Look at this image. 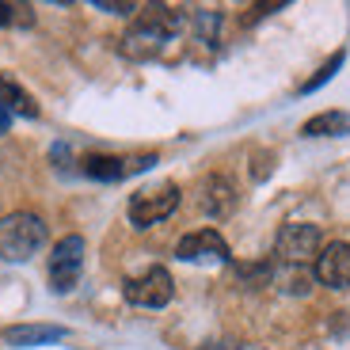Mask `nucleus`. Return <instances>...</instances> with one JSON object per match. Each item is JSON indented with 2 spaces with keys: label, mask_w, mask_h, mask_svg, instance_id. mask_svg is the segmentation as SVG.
Segmentation results:
<instances>
[{
  "label": "nucleus",
  "mask_w": 350,
  "mask_h": 350,
  "mask_svg": "<svg viewBox=\"0 0 350 350\" xmlns=\"http://www.w3.org/2000/svg\"><path fill=\"white\" fill-rule=\"evenodd\" d=\"M8 126H12V114L0 107V133H8Z\"/></svg>",
  "instance_id": "nucleus-18"
},
{
  "label": "nucleus",
  "mask_w": 350,
  "mask_h": 350,
  "mask_svg": "<svg viewBox=\"0 0 350 350\" xmlns=\"http://www.w3.org/2000/svg\"><path fill=\"white\" fill-rule=\"evenodd\" d=\"M274 255H278L286 267H305L320 255V228L308 225V221H293V225H282L278 240H274Z\"/></svg>",
  "instance_id": "nucleus-4"
},
{
  "label": "nucleus",
  "mask_w": 350,
  "mask_h": 350,
  "mask_svg": "<svg viewBox=\"0 0 350 350\" xmlns=\"http://www.w3.org/2000/svg\"><path fill=\"white\" fill-rule=\"evenodd\" d=\"M237 274L247 286H262V282H271V262H247V267H237Z\"/></svg>",
  "instance_id": "nucleus-14"
},
{
  "label": "nucleus",
  "mask_w": 350,
  "mask_h": 350,
  "mask_svg": "<svg viewBox=\"0 0 350 350\" xmlns=\"http://www.w3.org/2000/svg\"><path fill=\"white\" fill-rule=\"evenodd\" d=\"M122 293H126V301L137 305V308H164L167 301H172V293H175V282H172V274H167L164 267H149L145 274H137V278L126 282Z\"/></svg>",
  "instance_id": "nucleus-5"
},
{
  "label": "nucleus",
  "mask_w": 350,
  "mask_h": 350,
  "mask_svg": "<svg viewBox=\"0 0 350 350\" xmlns=\"http://www.w3.org/2000/svg\"><path fill=\"white\" fill-rule=\"evenodd\" d=\"M301 133H305V137H347L350 114L347 111H324V114H316V118H308V122L301 126Z\"/></svg>",
  "instance_id": "nucleus-12"
},
{
  "label": "nucleus",
  "mask_w": 350,
  "mask_h": 350,
  "mask_svg": "<svg viewBox=\"0 0 350 350\" xmlns=\"http://www.w3.org/2000/svg\"><path fill=\"white\" fill-rule=\"evenodd\" d=\"M175 206H179V187L175 183H157L145 187L130 198V225L133 228H152L164 217H172Z\"/></svg>",
  "instance_id": "nucleus-3"
},
{
  "label": "nucleus",
  "mask_w": 350,
  "mask_h": 350,
  "mask_svg": "<svg viewBox=\"0 0 350 350\" xmlns=\"http://www.w3.org/2000/svg\"><path fill=\"white\" fill-rule=\"evenodd\" d=\"M202 350H237V347H217V342H210V347H202Z\"/></svg>",
  "instance_id": "nucleus-19"
},
{
  "label": "nucleus",
  "mask_w": 350,
  "mask_h": 350,
  "mask_svg": "<svg viewBox=\"0 0 350 350\" xmlns=\"http://www.w3.org/2000/svg\"><path fill=\"white\" fill-rule=\"evenodd\" d=\"M12 23H31V8L0 0V27H12Z\"/></svg>",
  "instance_id": "nucleus-15"
},
{
  "label": "nucleus",
  "mask_w": 350,
  "mask_h": 350,
  "mask_svg": "<svg viewBox=\"0 0 350 350\" xmlns=\"http://www.w3.org/2000/svg\"><path fill=\"white\" fill-rule=\"evenodd\" d=\"M46 244V225L38 213L16 210L0 217V259L4 262H23Z\"/></svg>",
  "instance_id": "nucleus-2"
},
{
  "label": "nucleus",
  "mask_w": 350,
  "mask_h": 350,
  "mask_svg": "<svg viewBox=\"0 0 350 350\" xmlns=\"http://www.w3.org/2000/svg\"><path fill=\"white\" fill-rule=\"evenodd\" d=\"M339 65H342V53H335L332 62H327V65H324V69L316 72V77H312V80H308V84H305V88H301V92H305V96H308V92H316V88H320V84H327V80H332V77H335V69H339Z\"/></svg>",
  "instance_id": "nucleus-16"
},
{
  "label": "nucleus",
  "mask_w": 350,
  "mask_h": 350,
  "mask_svg": "<svg viewBox=\"0 0 350 350\" xmlns=\"http://www.w3.org/2000/svg\"><path fill=\"white\" fill-rule=\"evenodd\" d=\"M0 107L8 114H23V118H38V103L31 96H27L23 88L16 84V80L0 77Z\"/></svg>",
  "instance_id": "nucleus-13"
},
{
  "label": "nucleus",
  "mask_w": 350,
  "mask_h": 350,
  "mask_svg": "<svg viewBox=\"0 0 350 350\" xmlns=\"http://www.w3.org/2000/svg\"><path fill=\"white\" fill-rule=\"evenodd\" d=\"M175 255L183 262H228V244L217 228H198L175 244Z\"/></svg>",
  "instance_id": "nucleus-7"
},
{
  "label": "nucleus",
  "mask_w": 350,
  "mask_h": 350,
  "mask_svg": "<svg viewBox=\"0 0 350 350\" xmlns=\"http://www.w3.org/2000/svg\"><path fill=\"white\" fill-rule=\"evenodd\" d=\"M198 206H202V213H210V217H225V213H232V206H237V187L228 183L225 175H210L198 191Z\"/></svg>",
  "instance_id": "nucleus-10"
},
{
  "label": "nucleus",
  "mask_w": 350,
  "mask_h": 350,
  "mask_svg": "<svg viewBox=\"0 0 350 350\" xmlns=\"http://www.w3.org/2000/svg\"><path fill=\"white\" fill-rule=\"evenodd\" d=\"M65 327L57 324H19V327H8L4 332V342L8 347H42V342H57L65 339Z\"/></svg>",
  "instance_id": "nucleus-11"
},
{
  "label": "nucleus",
  "mask_w": 350,
  "mask_h": 350,
  "mask_svg": "<svg viewBox=\"0 0 350 350\" xmlns=\"http://www.w3.org/2000/svg\"><path fill=\"white\" fill-rule=\"evenodd\" d=\"M316 282H324L332 289H347L350 286V244H327L324 252L316 255Z\"/></svg>",
  "instance_id": "nucleus-8"
},
{
  "label": "nucleus",
  "mask_w": 350,
  "mask_h": 350,
  "mask_svg": "<svg viewBox=\"0 0 350 350\" xmlns=\"http://www.w3.org/2000/svg\"><path fill=\"white\" fill-rule=\"evenodd\" d=\"M149 164H157V157L122 160V157H99V152H92V157H84V175L114 183V179H126V175H133V172H145Z\"/></svg>",
  "instance_id": "nucleus-9"
},
{
  "label": "nucleus",
  "mask_w": 350,
  "mask_h": 350,
  "mask_svg": "<svg viewBox=\"0 0 350 350\" xmlns=\"http://www.w3.org/2000/svg\"><path fill=\"white\" fill-rule=\"evenodd\" d=\"M179 27H183V12H179V8L149 4V8L133 19L130 31H126L122 53H126V57H133V62H149V57H157V53L164 50L167 38L179 35Z\"/></svg>",
  "instance_id": "nucleus-1"
},
{
  "label": "nucleus",
  "mask_w": 350,
  "mask_h": 350,
  "mask_svg": "<svg viewBox=\"0 0 350 350\" xmlns=\"http://www.w3.org/2000/svg\"><path fill=\"white\" fill-rule=\"evenodd\" d=\"M96 8L99 12H111V16H130L133 4H130V0H122V4H118V0H96Z\"/></svg>",
  "instance_id": "nucleus-17"
},
{
  "label": "nucleus",
  "mask_w": 350,
  "mask_h": 350,
  "mask_svg": "<svg viewBox=\"0 0 350 350\" xmlns=\"http://www.w3.org/2000/svg\"><path fill=\"white\" fill-rule=\"evenodd\" d=\"M80 267H84V240L80 237H65L53 244L50 252V286L53 293H69L80 282Z\"/></svg>",
  "instance_id": "nucleus-6"
}]
</instances>
